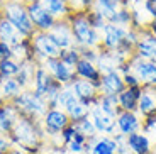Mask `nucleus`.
Masks as SVG:
<instances>
[{"label":"nucleus","mask_w":156,"mask_h":154,"mask_svg":"<svg viewBox=\"0 0 156 154\" xmlns=\"http://www.w3.org/2000/svg\"><path fill=\"white\" fill-rule=\"evenodd\" d=\"M154 88H156V85H154Z\"/></svg>","instance_id":"obj_54"},{"label":"nucleus","mask_w":156,"mask_h":154,"mask_svg":"<svg viewBox=\"0 0 156 154\" xmlns=\"http://www.w3.org/2000/svg\"><path fill=\"white\" fill-rule=\"evenodd\" d=\"M7 154H26V152H24L22 149H17V147H12V149L9 151Z\"/></svg>","instance_id":"obj_49"},{"label":"nucleus","mask_w":156,"mask_h":154,"mask_svg":"<svg viewBox=\"0 0 156 154\" xmlns=\"http://www.w3.org/2000/svg\"><path fill=\"white\" fill-rule=\"evenodd\" d=\"M109 24H115V26H121L124 29H129L133 26V10L127 7H121L114 14V17L110 19Z\"/></svg>","instance_id":"obj_34"},{"label":"nucleus","mask_w":156,"mask_h":154,"mask_svg":"<svg viewBox=\"0 0 156 154\" xmlns=\"http://www.w3.org/2000/svg\"><path fill=\"white\" fill-rule=\"evenodd\" d=\"M51 39L58 44L59 49H70L75 46V39H73V32H71L70 22L66 19H59L56 20V24L53 26V29L49 31Z\"/></svg>","instance_id":"obj_14"},{"label":"nucleus","mask_w":156,"mask_h":154,"mask_svg":"<svg viewBox=\"0 0 156 154\" xmlns=\"http://www.w3.org/2000/svg\"><path fill=\"white\" fill-rule=\"evenodd\" d=\"M87 17H88L90 26L94 27L95 31H98V32H102V31H104V27L107 26V19L102 16V14H100V12H98L95 7H94V10L87 12Z\"/></svg>","instance_id":"obj_39"},{"label":"nucleus","mask_w":156,"mask_h":154,"mask_svg":"<svg viewBox=\"0 0 156 154\" xmlns=\"http://www.w3.org/2000/svg\"><path fill=\"white\" fill-rule=\"evenodd\" d=\"M32 46H34V61L37 65H43L46 59L51 58H59L61 49L58 47V44L51 39L49 32H37L31 37Z\"/></svg>","instance_id":"obj_5"},{"label":"nucleus","mask_w":156,"mask_h":154,"mask_svg":"<svg viewBox=\"0 0 156 154\" xmlns=\"http://www.w3.org/2000/svg\"><path fill=\"white\" fill-rule=\"evenodd\" d=\"M9 139L12 147L22 149L26 154H43L46 147V134L41 120L24 115H19L12 132L9 134Z\"/></svg>","instance_id":"obj_1"},{"label":"nucleus","mask_w":156,"mask_h":154,"mask_svg":"<svg viewBox=\"0 0 156 154\" xmlns=\"http://www.w3.org/2000/svg\"><path fill=\"white\" fill-rule=\"evenodd\" d=\"M95 65L98 66L100 73H109V71L119 69V63L114 56V51H105V49H100V47H98V58Z\"/></svg>","instance_id":"obj_29"},{"label":"nucleus","mask_w":156,"mask_h":154,"mask_svg":"<svg viewBox=\"0 0 156 154\" xmlns=\"http://www.w3.org/2000/svg\"><path fill=\"white\" fill-rule=\"evenodd\" d=\"M143 93V86H126L119 95V108L122 112H137V105H139V98Z\"/></svg>","instance_id":"obj_19"},{"label":"nucleus","mask_w":156,"mask_h":154,"mask_svg":"<svg viewBox=\"0 0 156 154\" xmlns=\"http://www.w3.org/2000/svg\"><path fill=\"white\" fill-rule=\"evenodd\" d=\"M70 22L71 32H73L75 46L78 47H98L100 46V32L95 31L90 26L88 17L85 12H70V16L66 17Z\"/></svg>","instance_id":"obj_2"},{"label":"nucleus","mask_w":156,"mask_h":154,"mask_svg":"<svg viewBox=\"0 0 156 154\" xmlns=\"http://www.w3.org/2000/svg\"><path fill=\"white\" fill-rule=\"evenodd\" d=\"M131 71L137 76L141 86H154L156 85V61H146L134 54L129 59Z\"/></svg>","instance_id":"obj_7"},{"label":"nucleus","mask_w":156,"mask_h":154,"mask_svg":"<svg viewBox=\"0 0 156 154\" xmlns=\"http://www.w3.org/2000/svg\"><path fill=\"white\" fill-rule=\"evenodd\" d=\"M85 154H117V142L112 135H97L87 142Z\"/></svg>","instance_id":"obj_17"},{"label":"nucleus","mask_w":156,"mask_h":154,"mask_svg":"<svg viewBox=\"0 0 156 154\" xmlns=\"http://www.w3.org/2000/svg\"><path fill=\"white\" fill-rule=\"evenodd\" d=\"M122 78H124V85L126 86H141V83H139V80H137V76L133 73V71H129V73H126V75H122Z\"/></svg>","instance_id":"obj_44"},{"label":"nucleus","mask_w":156,"mask_h":154,"mask_svg":"<svg viewBox=\"0 0 156 154\" xmlns=\"http://www.w3.org/2000/svg\"><path fill=\"white\" fill-rule=\"evenodd\" d=\"M115 124H117V132L127 137L129 134L141 131L143 125V117L137 112H119L115 117Z\"/></svg>","instance_id":"obj_15"},{"label":"nucleus","mask_w":156,"mask_h":154,"mask_svg":"<svg viewBox=\"0 0 156 154\" xmlns=\"http://www.w3.org/2000/svg\"><path fill=\"white\" fill-rule=\"evenodd\" d=\"M71 88H73V92H75V95H76L78 100L83 102L85 105H88L90 108L98 102L100 90H98V85H95V83H92V81L76 78V80L71 83Z\"/></svg>","instance_id":"obj_12"},{"label":"nucleus","mask_w":156,"mask_h":154,"mask_svg":"<svg viewBox=\"0 0 156 154\" xmlns=\"http://www.w3.org/2000/svg\"><path fill=\"white\" fill-rule=\"evenodd\" d=\"M0 154H2V152H0Z\"/></svg>","instance_id":"obj_55"},{"label":"nucleus","mask_w":156,"mask_h":154,"mask_svg":"<svg viewBox=\"0 0 156 154\" xmlns=\"http://www.w3.org/2000/svg\"><path fill=\"white\" fill-rule=\"evenodd\" d=\"M39 2H41V0H27V2H26V5H27V4H39Z\"/></svg>","instance_id":"obj_50"},{"label":"nucleus","mask_w":156,"mask_h":154,"mask_svg":"<svg viewBox=\"0 0 156 154\" xmlns=\"http://www.w3.org/2000/svg\"><path fill=\"white\" fill-rule=\"evenodd\" d=\"M20 93H22V86L19 85V81L16 78H7V80L0 81V96H2V100L12 102Z\"/></svg>","instance_id":"obj_28"},{"label":"nucleus","mask_w":156,"mask_h":154,"mask_svg":"<svg viewBox=\"0 0 156 154\" xmlns=\"http://www.w3.org/2000/svg\"><path fill=\"white\" fill-rule=\"evenodd\" d=\"M27 14L37 32H49L56 24V19L43 7V4H27Z\"/></svg>","instance_id":"obj_10"},{"label":"nucleus","mask_w":156,"mask_h":154,"mask_svg":"<svg viewBox=\"0 0 156 154\" xmlns=\"http://www.w3.org/2000/svg\"><path fill=\"white\" fill-rule=\"evenodd\" d=\"M43 66L49 71V75L55 78L58 83H61L63 86H68L71 85L75 80H76V73H75V68L65 65L59 58H51L46 59L43 63Z\"/></svg>","instance_id":"obj_8"},{"label":"nucleus","mask_w":156,"mask_h":154,"mask_svg":"<svg viewBox=\"0 0 156 154\" xmlns=\"http://www.w3.org/2000/svg\"><path fill=\"white\" fill-rule=\"evenodd\" d=\"M19 119V112L12 102H0V134L9 135Z\"/></svg>","instance_id":"obj_18"},{"label":"nucleus","mask_w":156,"mask_h":154,"mask_svg":"<svg viewBox=\"0 0 156 154\" xmlns=\"http://www.w3.org/2000/svg\"><path fill=\"white\" fill-rule=\"evenodd\" d=\"M22 36L19 34L16 27L12 26L4 16H0V41L2 43H7L9 46H16L22 41Z\"/></svg>","instance_id":"obj_24"},{"label":"nucleus","mask_w":156,"mask_h":154,"mask_svg":"<svg viewBox=\"0 0 156 154\" xmlns=\"http://www.w3.org/2000/svg\"><path fill=\"white\" fill-rule=\"evenodd\" d=\"M75 125H76V131L80 132V134L85 135V137L88 139V141L98 135L97 129H95V125H94V122H92V119H90V117H87V119L80 120V122L75 124Z\"/></svg>","instance_id":"obj_38"},{"label":"nucleus","mask_w":156,"mask_h":154,"mask_svg":"<svg viewBox=\"0 0 156 154\" xmlns=\"http://www.w3.org/2000/svg\"><path fill=\"white\" fill-rule=\"evenodd\" d=\"M36 66H37L36 61H22L20 63V69H19V73H17L16 80L19 81V85L22 86V90H29L32 86Z\"/></svg>","instance_id":"obj_26"},{"label":"nucleus","mask_w":156,"mask_h":154,"mask_svg":"<svg viewBox=\"0 0 156 154\" xmlns=\"http://www.w3.org/2000/svg\"><path fill=\"white\" fill-rule=\"evenodd\" d=\"M66 114H68V117H70L71 124H78L80 120L90 117V107H88V105H85L83 102L78 100L76 103H73L70 108H68Z\"/></svg>","instance_id":"obj_32"},{"label":"nucleus","mask_w":156,"mask_h":154,"mask_svg":"<svg viewBox=\"0 0 156 154\" xmlns=\"http://www.w3.org/2000/svg\"><path fill=\"white\" fill-rule=\"evenodd\" d=\"M126 34H127V29L121 26H115V24H109L104 27V31L100 32L102 39H100V49H105V51H115L117 47L124 43Z\"/></svg>","instance_id":"obj_11"},{"label":"nucleus","mask_w":156,"mask_h":154,"mask_svg":"<svg viewBox=\"0 0 156 154\" xmlns=\"http://www.w3.org/2000/svg\"><path fill=\"white\" fill-rule=\"evenodd\" d=\"M20 69V63L14 58H7L0 61V81L7 78H16Z\"/></svg>","instance_id":"obj_31"},{"label":"nucleus","mask_w":156,"mask_h":154,"mask_svg":"<svg viewBox=\"0 0 156 154\" xmlns=\"http://www.w3.org/2000/svg\"><path fill=\"white\" fill-rule=\"evenodd\" d=\"M126 88L124 78L119 73V69L115 71H109V73H102L100 83H98V90L104 95H119L122 90Z\"/></svg>","instance_id":"obj_16"},{"label":"nucleus","mask_w":156,"mask_h":154,"mask_svg":"<svg viewBox=\"0 0 156 154\" xmlns=\"http://www.w3.org/2000/svg\"><path fill=\"white\" fill-rule=\"evenodd\" d=\"M2 16L16 27L22 37H32L36 34V29L29 19L26 4L17 2V0H9L2 5Z\"/></svg>","instance_id":"obj_3"},{"label":"nucleus","mask_w":156,"mask_h":154,"mask_svg":"<svg viewBox=\"0 0 156 154\" xmlns=\"http://www.w3.org/2000/svg\"><path fill=\"white\" fill-rule=\"evenodd\" d=\"M148 31L156 37V19H151V22L148 24Z\"/></svg>","instance_id":"obj_48"},{"label":"nucleus","mask_w":156,"mask_h":154,"mask_svg":"<svg viewBox=\"0 0 156 154\" xmlns=\"http://www.w3.org/2000/svg\"><path fill=\"white\" fill-rule=\"evenodd\" d=\"M75 134H76V125H75V124H70L66 129H63L61 134H59V141H61L63 146L70 144L71 141L75 139Z\"/></svg>","instance_id":"obj_42"},{"label":"nucleus","mask_w":156,"mask_h":154,"mask_svg":"<svg viewBox=\"0 0 156 154\" xmlns=\"http://www.w3.org/2000/svg\"><path fill=\"white\" fill-rule=\"evenodd\" d=\"M137 114L143 119L149 115H156V88L154 86H143V93L137 105Z\"/></svg>","instance_id":"obj_21"},{"label":"nucleus","mask_w":156,"mask_h":154,"mask_svg":"<svg viewBox=\"0 0 156 154\" xmlns=\"http://www.w3.org/2000/svg\"><path fill=\"white\" fill-rule=\"evenodd\" d=\"M12 103L16 105L19 115L29 117V119L41 120L44 117V114L48 112V103L43 96H39L34 90H22L19 96H16Z\"/></svg>","instance_id":"obj_4"},{"label":"nucleus","mask_w":156,"mask_h":154,"mask_svg":"<svg viewBox=\"0 0 156 154\" xmlns=\"http://www.w3.org/2000/svg\"><path fill=\"white\" fill-rule=\"evenodd\" d=\"M2 5H4V4H0V16H2Z\"/></svg>","instance_id":"obj_53"},{"label":"nucleus","mask_w":156,"mask_h":154,"mask_svg":"<svg viewBox=\"0 0 156 154\" xmlns=\"http://www.w3.org/2000/svg\"><path fill=\"white\" fill-rule=\"evenodd\" d=\"M75 73H76V78L92 81L95 85L100 83V78H102V73H100V69H98V66L92 61H87V59H80V61L76 63Z\"/></svg>","instance_id":"obj_22"},{"label":"nucleus","mask_w":156,"mask_h":154,"mask_svg":"<svg viewBox=\"0 0 156 154\" xmlns=\"http://www.w3.org/2000/svg\"><path fill=\"white\" fill-rule=\"evenodd\" d=\"M143 7L151 19H156V0H143Z\"/></svg>","instance_id":"obj_45"},{"label":"nucleus","mask_w":156,"mask_h":154,"mask_svg":"<svg viewBox=\"0 0 156 154\" xmlns=\"http://www.w3.org/2000/svg\"><path fill=\"white\" fill-rule=\"evenodd\" d=\"M76 102H78V98H76V95H75L71 85L63 86L61 93H59V98H58V108H63V110L66 112L68 108L73 103H76Z\"/></svg>","instance_id":"obj_36"},{"label":"nucleus","mask_w":156,"mask_h":154,"mask_svg":"<svg viewBox=\"0 0 156 154\" xmlns=\"http://www.w3.org/2000/svg\"><path fill=\"white\" fill-rule=\"evenodd\" d=\"M80 56H82V59H87V61H92V63H97L98 47H80Z\"/></svg>","instance_id":"obj_43"},{"label":"nucleus","mask_w":156,"mask_h":154,"mask_svg":"<svg viewBox=\"0 0 156 154\" xmlns=\"http://www.w3.org/2000/svg\"><path fill=\"white\" fill-rule=\"evenodd\" d=\"M70 12H90L95 7V0H66Z\"/></svg>","instance_id":"obj_40"},{"label":"nucleus","mask_w":156,"mask_h":154,"mask_svg":"<svg viewBox=\"0 0 156 154\" xmlns=\"http://www.w3.org/2000/svg\"><path fill=\"white\" fill-rule=\"evenodd\" d=\"M153 154H156V146H154V147H153Z\"/></svg>","instance_id":"obj_52"},{"label":"nucleus","mask_w":156,"mask_h":154,"mask_svg":"<svg viewBox=\"0 0 156 154\" xmlns=\"http://www.w3.org/2000/svg\"><path fill=\"white\" fill-rule=\"evenodd\" d=\"M121 7H122L121 0H95V9L105 17L107 22H110L114 14H115Z\"/></svg>","instance_id":"obj_30"},{"label":"nucleus","mask_w":156,"mask_h":154,"mask_svg":"<svg viewBox=\"0 0 156 154\" xmlns=\"http://www.w3.org/2000/svg\"><path fill=\"white\" fill-rule=\"evenodd\" d=\"M97 105L102 110L109 112L110 115H114V117H117V114L121 112V108H119V100H117L115 95H104V93H100Z\"/></svg>","instance_id":"obj_33"},{"label":"nucleus","mask_w":156,"mask_h":154,"mask_svg":"<svg viewBox=\"0 0 156 154\" xmlns=\"http://www.w3.org/2000/svg\"><path fill=\"white\" fill-rule=\"evenodd\" d=\"M12 58L22 61H34V46H32L31 37H24L19 44L12 46Z\"/></svg>","instance_id":"obj_25"},{"label":"nucleus","mask_w":156,"mask_h":154,"mask_svg":"<svg viewBox=\"0 0 156 154\" xmlns=\"http://www.w3.org/2000/svg\"><path fill=\"white\" fill-rule=\"evenodd\" d=\"M87 142H88V139L76 131L75 139L71 141L70 144L65 146V147H66V152L68 154H85L87 152Z\"/></svg>","instance_id":"obj_35"},{"label":"nucleus","mask_w":156,"mask_h":154,"mask_svg":"<svg viewBox=\"0 0 156 154\" xmlns=\"http://www.w3.org/2000/svg\"><path fill=\"white\" fill-rule=\"evenodd\" d=\"M90 119L94 122L98 135H115L117 134L115 117L110 115L109 112L102 110L97 103L90 108Z\"/></svg>","instance_id":"obj_9"},{"label":"nucleus","mask_w":156,"mask_h":154,"mask_svg":"<svg viewBox=\"0 0 156 154\" xmlns=\"http://www.w3.org/2000/svg\"><path fill=\"white\" fill-rule=\"evenodd\" d=\"M126 141H127V146L133 154H153V147H154L153 146V141L143 131L129 134L126 137Z\"/></svg>","instance_id":"obj_20"},{"label":"nucleus","mask_w":156,"mask_h":154,"mask_svg":"<svg viewBox=\"0 0 156 154\" xmlns=\"http://www.w3.org/2000/svg\"><path fill=\"white\" fill-rule=\"evenodd\" d=\"M134 54L146 61H156V37L148 31V27L139 29V41L134 47Z\"/></svg>","instance_id":"obj_13"},{"label":"nucleus","mask_w":156,"mask_h":154,"mask_svg":"<svg viewBox=\"0 0 156 154\" xmlns=\"http://www.w3.org/2000/svg\"><path fill=\"white\" fill-rule=\"evenodd\" d=\"M141 131L148 134L149 137L156 139V115H149L143 119V125H141Z\"/></svg>","instance_id":"obj_41"},{"label":"nucleus","mask_w":156,"mask_h":154,"mask_svg":"<svg viewBox=\"0 0 156 154\" xmlns=\"http://www.w3.org/2000/svg\"><path fill=\"white\" fill-rule=\"evenodd\" d=\"M7 58H12V46H9L7 43L0 41V61L7 59Z\"/></svg>","instance_id":"obj_47"},{"label":"nucleus","mask_w":156,"mask_h":154,"mask_svg":"<svg viewBox=\"0 0 156 154\" xmlns=\"http://www.w3.org/2000/svg\"><path fill=\"white\" fill-rule=\"evenodd\" d=\"M41 4L56 20L66 19L70 16V9H68L66 0H41Z\"/></svg>","instance_id":"obj_27"},{"label":"nucleus","mask_w":156,"mask_h":154,"mask_svg":"<svg viewBox=\"0 0 156 154\" xmlns=\"http://www.w3.org/2000/svg\"><path fill=\"white\" fill-rule=\"evenodd\" d=\"M17 2H22V4H26V2H27V0H17Z\"/></svg>","instance_id":"obj_51"},{"label":"nucleus","mask_w":156,"mask_h":154,"mask_svg":"<svg viewBox=\"0 0 156 154\" xmlns=\"http://www.w3.org/2000/svg\"><path fill=\"white\" fill-rule=\"evenodd\" d=\"M10 149H12V144H10V139H9V135L0 134V152H2V154H7Z\"/></svg>","instance_id":"obj_46"},{"label":"nucleus","mask_w":156,"mask_h":154,"mask_svg":"<svg viewBox=\"0 0 156 154\" xmlns=\"http://www.w3.org/2000/svg\"><path fill=\"white\" fill-rule=\"evenodd\" d=\"M53 81H55V78L49 75V71L43 65H37L36 66V73H34V80H32L31 90H34L39 96L44 98V93H46V90L49 88V85Z\"/></svg>","instance_id":"obj_23"},{"label":"nucleus","mask_w":156,"mask_h":154,"mask_svg":"<svg viewBox=\"0 0 156 154\" xmlns=\"http://www.w3.org/2000/svg\"><path fill=\"white\" fill-rule=\"evenodd\" d=\"M59 59H61L65 65L75 68V66H76V63L82 59V56H80V47L73 46V47H70V49H63L61 54H59Z\"/></svg>","instance_id":"obj_37"},{"label":"nucleus","mask_w":156,"mask_h":154,"mask_svg":"<svg viewBox=\"0 0 156 154\" xmlns=\"http://www.w3.org/2000/svg\"><path fill=\"white\" fill-rule=\"evenodd\" d=\"M41 124L46 134V141H49V139L58 137L63 129H66L71 124V120L63 108H48V112L41 119Z\"/></svg>","instance_id":"obj_6"}]
</instances>
